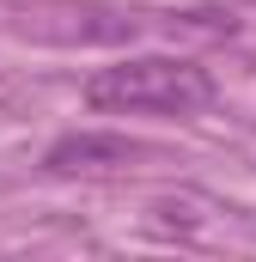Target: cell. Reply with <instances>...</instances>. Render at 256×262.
Wrapping results in <instances>:
<instances>
[{
  "instance_id": "obj_1",
  "label": "cell",
  "mask_w": 256,
  "mask_h": 262,
  "mask_svg": "<svg viewBox=\"0 0 256 262\" xmlns=\"http://www.w3.org/2000/svg\"><path fill=\"white\" fill-rule=\"evenodd\" d=\"M214 98V73L183 55H122L86 73V104L104 116H195Z\"/></svg>"
},
{
  "instance_id": "obj_2",
  "label": "cell",
  "mask_w": 256,
  "mask_h": 262,
  "mask_svg": "<svg viewBox=\"0 0 256 262\" xmlns=\"http://www.w3.org/2000/svg\"><path fill=\"white\" fill-rule=\"evenodd\" d=\"M128 159H134V140L122 134H98V128H79V134H61L49 152H43V165L55 171V177H92V171H122Z\"/></svg>"
}]
</instances>
